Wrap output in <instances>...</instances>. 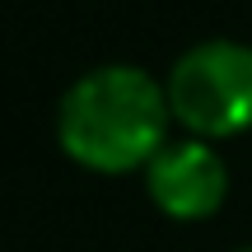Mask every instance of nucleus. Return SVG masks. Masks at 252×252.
<instances>
[{
	"label": "nucleus",
	"mask_w": 252,
	"mask_h": 252,
	"mask_svg": "<svg viewBox=\"0 0 252 252\" xmlns=\"http://www.w3.org/2000/svg\"><path fill=\"white\" fill-rule=\"evenodd\" d=\"M168 108L196 140H224L252 126V47L206 37L168 70Z\"/></svg>",
	"instance_id": "obj_2"
},
{
	"label": "nucleus",
	"mask_w": 252,
	"mask_h": 252,
	"mask_svg": "<svg viewBox=\"0 0 252 252\" xmlns=\"http://www.w3.org/2000/svg\"><path fill=\"white\" fill-rule=\"evenodd\" d=\"M154 206L173 220H206L224 206L229 196V168L210 140H168L145 168Z\"/></svg>",
	"instance_id": "obj_3"
},
{
	"label": "nucleus",
	"mask_w": 252,
	"mask_h": 252,
	"mask_svg": "<svg viewBox=\"0 0 252 252\" xmlns=\"http://www.w3.org/2000/svg\"><path fill=\"white\" fill-rule=\"evenodd\" d=\"M168 89L140 65H94L56 108V140L80 168L94 173H131L150 168L168 135Z\"/></svg>",
	"instance_id": "obj_1"
},
{
	"label": "nucleus",
	"mask_w": 252,
	"mask_h": 252,
	"mask_svg": "<svg viewBox=\"0 0 252 252\" xmlns=\"http://www.w3.org/2000/svg\"><path fill=\"white\" fill-rule=\"evenodd\" d=\"M238 252H252V248H238Z\"/></svg>",
	"instance_id": "obj_4"
}]
</instances>
